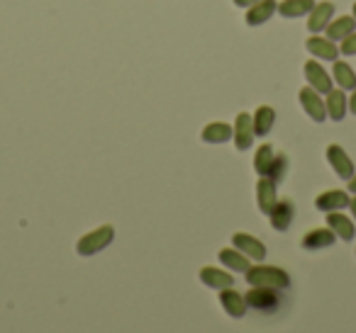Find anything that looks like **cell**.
<instances>
[{
    "mask_svg": "<svg viewBox=\"0 0 356 333\" xmlns=\"http://www.w3.org/2000/svg\"><path fill=\"white\" fill-rule=\"evenodd\" d=\"M268 219H271V226L276 231H288L293 224V219H296V205H293L291 200H278L276 207L271 210V214H268Z\"/></svg>",
    "mask_w": 356,
    "mask_h": 333,
    "instance_id": "11",
    "label": "cell"
},
{
    "mask_svg": "<svg viewBox=\"0 0 356 333\" xmlns=\"http://www.w3.org/2000/svg\"><path fill=\"white\" fill-rule=\"evenodd\" d=\"M200 282L205 284V287H210V289H227V287H232L234 284V278L229 273H225V270H220V268H203L200 270Z\"/></svg>",
    "mask_w": 356,
    "mask_h": 333,
    "instance_id": "18",
    "label": "cell"
},
{
    "mask_svg": "<svg viewBox=\"0 0 356 333\" xmlns=\"http://www.w3.org/2000/svg\"><path fill=\"white\" fill-rule=\"evenodd\" d=\"M254 122H252V114L242 112L237 114V119H234V127H232V139H234V146H237V151H247V148H252L254 144Z\"/></svg>",
    "mask_w": 356,
    "mask_h": 333,
    "instance_id": "7",
    "label": "cell"
},
{
    "mask_svg": "<svg viewBox=\"0 0 356 333\" xmlns=\"http://www.w3.org/2000/svg\"><path fill=\"white\" fill-rule=\"evenodd\" d=\"M220 304H222V309L232 318H242L244 314H247V309H249L244 294H239L237 289H232V287L220 289Z\"/></svg>",
    "mask_w": 356,
    "mask_h": 333,
    "instance_id": "14",
    "label": "cell"
},
{
    "mask_svg": "<svg viewBox=\"0 0 356 333\" xmlns=\"http://www.w3.org/2000/svg\"><path fill=\"white\" fill-rule=\"evenodd\" d=\"M305 49L310 51L315 59H322V61H332L334 64L337 59L341 56L339 46H337V42L327 40V37H310V40L305 42Z\"/></svg>",
    "mask_w": 356,
    "mask_h": 333,
    "instance_id": "9",
    "label": "cell"
},
{
    "mask_svg": "<svg viewBox=\"0 0 356 333\" xmlns=\"http://www.w3.org/2000/svg\"><path fill=\"white\" fill-rule=\"evenodd\" d=\"M356 27V20L351 15H344V17H337V20H332L330 25H327V40H332V42H344L346 37L351 35V32H356L354 30Z\"/></svg>",
    "mask_w": 356,
    "mask_h": 333,
    "instance_id": "22",
    "label": "cell"
},
{
    "mask_svg": "<svg viewBox=\"0 0 356 333\" xmlns=\"http://www.w3.org/2000/svg\"><path fill=\"white\" fill-rule=\"evenodd\" d=\"M349 202L351 197L344 190H327L315 200V207L320 212H325V214H330V212H339L344 207H349Z\"/></svg>",
    "mask_w": 356,
    "mask_h": 333,
    "instance_id": "15",
    "label": "cell"
},
{
    "mask_svg": "<svg viewBox=\"0 0 356 333\" xmlns=\"http://www.w3.org/2000/svg\"><path fill=\"white\" fill-rule=\"evenodd\" d=\"M113 239H115V229L110 224H103L95 231H90V234L81 236L79 244H76V253L88 258V255H95V253H100V250L108 248V246L113 244Z\"/></svg>",
    "mask_w": 356,
    "mask_h": 333,
    "instance_id": "3",
    "label": "cell"
},
{
    "mask_svg": "<svg viewBox=\"0 0 356 333\" xmlns=\"http://www.w3.org/2000/svg\"><path fill=\"white\" fill-rule=\"evenodd\" d=\"M327 161H330L332 171H334L341 180H351V178H354V173H356L354 163H351L349 153H346L339 144H330V146H327Z\"/></svg>",
    "mask_w": 356,
    "mask_h": 333,
    "instance_id": "5",
    "label": "cell"
},
{
    "mask_svg": "<svg viewBox=\"0 0 356 333\" xmlns=\"http://www.w3.org/2000/svg\"><path fill=\"white\" fill-rule=\"evenodd\" d=\"M220 263H222L225 268L234 270V273H247V270L252 268L249 258L242 253V250H237V248H225V250H220Z\"/></svg>",
    "mask_w": 356,
    "mask_h": 333,
    "instance_id": "24",
    "label": "cell"
},
{
    "mask_svg": "<svg viewBox=\"0 0 356 333\" xmlns=\"http://www.w3.org/2000/svg\"><path fill=\"white\" fill-rule=\"evenodd\" d=\"M334 241H337V234L332 229H312L302 236L300 246L305 250H322V248L334 246Z\"/></svg>",
    "mask_w": 356,
    "mask_h": 333,
    "instance_id": "16",
    "label": "cell"
},
{
    "mask_svg": "<svg viewBox=\"0 0 356 333\" xmlns=\"http://www.w3.org/2000/svg\"><path fill=\"white\" fill-rule=\"evenodd\" d=\"M247 282L252 287H273V289H288L291 287V275L276 265H252L247 270Z\"/></svg>",
    "mask_w": 356,
    "mask_h": 333,
    "instance_id": "2",
    "label": "cell"
},
{
    "mask_svg": "<svg viewBox=\"0 0 356 333\" xmlns=\"http://www.w3.org/2000/svg\"><path fill=\"white\" fill-rule=\"evenodd\" d=\"M315 8V0H283L278 6V15L286 20H296V17H305Z\"/></svg>",
    "mask_w": 356,
    "mask_h": 333,
    "instance_id": "20",
    "label": "cell"
},
{
    "mask_svg": "<svg viewBox=\"0 0 356 333\" xmlns=\"http://www.w3.org/2000/svg\"><path fill=\"white\" fill-rule=\"evenodd\" d=\"M276 10H278L276 0H259L257 6H252L247 10V25L249 27L264 25V22H268L273 15H276Z\"/></svg>",
    "mask_w": 356,
    "mask_h": 333,
    "instance_id": "17",
    "label": "cell"
},
{
    "mask_svg": "<svg viewBox=\"0 0 356 333\" xmlns=\"http://www.w3.org/2000/svg\"><path fill=\"white\" fill-rule=\"evenodd\" d=\"M351 17L356 20V3H354V8H351Z\"/></svg>",
    "mask_w": 356,
    "mask_h": 333,
    "instance_id": "32",
    "label": "cell"
},
{
    "mask_svg": "<svg viewBox=\"0 0 356 333\" xmlns=\"http://www.w3.org/2000/svg\"><path fill=\"white\" fill-rule=\"evenodd\" d=\"M252 122H254V134H257V137H266L273 129V124H276V112H273V108H268V105H261V108H257V112L252 114Z\"/></svg>",
    "mask_w": 356,
    "mask_h": 333,
    "instance_id": "23",
    "label": "cell"
},
{
    "mask_svg": "<svg viewBox=\"0 0 356 333\" xmlns=\"http://www.w3.org/2000/svg\"><path fill=\"white\" fill-rule=\"evenodd\" d=\"M232 244H234V248L242 250V253L247 255L249 260H257V263H261V260L266 258V246H264L259 239H254V236L234 234L232 236Z\"/></svg>",
    "mask_w": 356,
    "mask_h": 333,
    "instance_id": "12",
    "label": "cell"
},
{
    "mask_svg": "<svg viewBox=\"0 0 356 333\" xmlns=\"http://www.w3.org/2000/svg\"><path fill=\"white\" fill-rule=\"evenodd\" d=\"M334 20V3H317L315 8H312V12L307 15V30L312 32V35H320V32L327 30V25Z\"/></svg>",
    "mask_w": 356,
    "mask_h": 333,
    "instance_id": "10",
    "label": "cell"
},
{
    "mask_svg": "<svg viewBox=\"0 0 356 333\" xmlns=\"http://www.w3.org/2000/svg\"><path fill=\"white\" fill-rule=\"evenodd\" d=\"M232 3H234L237 8H247V10H249L252 6H257L259 0H232Z\"/></svg>",
    "mask_w": 356,
    "mask_h": 333,
    "instance_id": "28",
    "label": "cell"
},
{
    "mask_svg": "<svg viewBox=\"0 0 356 333\" xmlns=\"http://www.w3.org/2000/svg\"><path fill=\"white\" fill-rule=\"evenodd\" d=\"M302 74H305L307 85H310L315 93H325L327 95L332 90V76L327 74V71L322 69L315 59L305 61V66H302Z\"/></svg>",
    "mask_w": 356,
    "mask_h": 333,
    "instance_id": "8",
    "label": "cell"
},
{
    "mask_svg": "<svg viewBox=\"0 0 356 333\" xmlns=\"http://www.w3.org/2000/svg\"><path fill=\"white\" fill-rule=\"evenodd\" d=\"M327 226H330L337 234V239H341V241H351L356 234L354 221H351L349 216L339 214V212H330V214H327Z\"/></svg>",
    "mask_w": 356,
    "mask_h": 333,
    "instance_id": "21",
    "label": "cell"
},
{
    "mask_svg": "<svg viewBox=\"0 0 356 333\" xmlns=\"http://www.w3.org/2000/svg\"><path fill=\"white\" fill-rule=\"evenodd\" d=\"M339 51H341V54H344V56H354L356 54V32H351V35L349 37H346V40L344 42H339Z\"/></svg>",
    "mask_w": 356,
    "mask_h": 333,
    "instance_id": "27",
    "label": "cell"
},
{
    "mask_svg": "<svg viewBox=\"0 0 356 333\" xmlns=\"http://www.w3.org/2000/svg\"><path fill=\"white\" fill-rule=\"evenodd\" d=\"M281 289H273V287H252L244 299H247V307L254 309L259 314H276L281 309Z\"/></svg>",
    "mask_w": 356,
    "mask_h": 333,
    "instance_id": "4",
    "label": "cell"
},
{
    "mask_svg": "<svg viewBox=\"0 0 356 333\" xmlns=\"http://www.w3.org/2000/svg\"><path fill=\"white\" fill-rule=\"evenodd\" d=\"M325 108H327V117L334 119V122H341L346 117V108H349V100L341 90H334L332 88L327 93V100H325Z\"/></svg>",
    "mask_w": 356,
    "mask_h": 333,
    "instance_id": "19",
    "label": "cell"
},
{
    "mask_svg": "<svg viewBox=\"0 0 356 333\" xmlns=\"http://www.w3.org/2000/svg\"><path fill=\"white\" fill-rule=\"evenodd\" d=\"M349 190L356 195V173H354V178H351V180H349Z\"/></svg>",
    "mask_w": 356,
    "mask_h": 333,
    "instance_id": "30",
    "label": "cell"
},
{
    "mask_svg": "<svg viewBox=\"0 0 356 333\" xmlns=\"http://www.w3.org/2000/svg\"><path fill=\"white\" fill-rule=\"evenodd\" d=\"M349 210H351V214H354V219H356V197L349 202Z\"/></svg>",
    "mask_w": 356,
    "mask_h": 333,
    "instance_id": "31",
    "label": "cell"
},
{
    "mask_svg": "<svg viewBox=\"0 0 356 333\" xmlns=\"http://www.w3.org/2000/svg\"><path fill=\"white\" fill-rule=\"evenodd\" d=\"M278 202V192H276V182L268 180V178H261L257 182V205L261 214H271V210L276 207Z\"/></svg>",
    "mask_w": 356,
    "mask_h": 333,
    "instance_id": "13",
    "label": "cell"
},
{
    "mask_svg": "<svg viewBox=\"0 0 356 333\" xmlns=\"http://www.w3.org/2000/svg\"><path fill=\"white\" fill-rule=\"evenodd\" d=\"M298 98H300V105L302 110H305V114L312 119V122H325L327 119V108H325V100L320 98V93H315V90L307 85V88H302L300 93H298Z\"/></svg>",
    "mask_w": 356,
    "mask_h": 333,
    "instance_id": "6",
    "label": "cell"
},
{
    "mask_svg": "<svg viewBox=\"0 0 356 333\" xmlns=\"http://www.w3.org/2000/svg\"><path fill=\"white\" fill-rule=\"evenodd\" d=\"M332 76H334V83L339 85L341 90H354L356 88V74L349 64L344 61H334V69H332Z\"/></svg>",
    "mask_w": 356,
    "mask_h": 333,
    "instance_id": "26",
    "label": "cell"
},
{
    "mask_svg": "<svg viewBox=\"0 0 356 333\" xmlns=\"http://www.w3.org/2000/svg\"><path fill=\"white\" fill-rule=\"evenodd\" d=\"M200 137H203L205 144H225L232 139V127L225 122H210L208 127L203 129Z\"/></svg>",
    "mask_w": 356,
    "mask_h": 333,
    "instance_id": "25",
    "label": "cell"
},
{
    "mask_svg": "<svg viewBox=\"0 0 356 333\" xmlns=\"http://www.w3.org/2000/svg\"><path fill=\"white\" fill-rule=\"evenodd\" d=\"M349 110L356 114V88H354V93H351V98H349Z\"/></svg>",
    "mask_w": 356,
    "mask_h": 333,
    "instance_id": "29",
    "label": "cell"
},
{
    "mask_svg": "<svg viewBox=\"0 0 356 333\" xmlns=\"http://www.w3.org/2000/svg\"><path fill=\"white\" fill-rule=\"evenodd\" d=\"M254 171L259 178H268L278 185L288 173V156L286 153H276L271 144H264L254 153Z\"/></svg>",
    "mask_w": 356,
    "mask_h": 333,
    "instance_id": "1",
    "label": "cell"
}]
</instances>
